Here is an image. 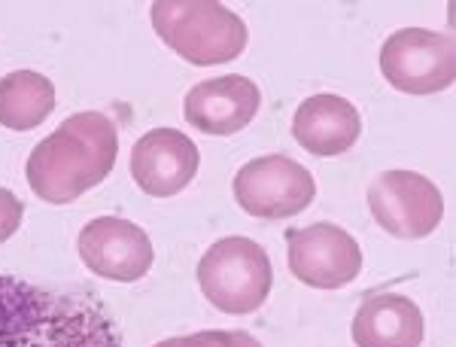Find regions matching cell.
Returning <instances> with one entry per match:
<instances>
[{"label":"cell","mask_w":456,"mask_h":347,"mask_svg":"<svg viewBox=\"0 0 456 347\" xmlns=\"http://www.w3.org/2000/svg\"><path fill=\"white\" fill-rule=\"evenodd\" d=\"M0 347H122V335L88 290L0 275Z\"/></svg>","instance_id":"obj_1"},{"label":"cell","mask_w":456,"mask_h":347,"mask_svg":"<svg viewBox=\"0 0 456 347\" xmlns=\"http://www.w3.org/2000/svg\"><path fill=\"white\" fill-rule=\"evenodd\" d=\"M119 156V131L110 116L88 110L68 116L28 156V186L49 204H70L101 186Z\"/></svg>","instance_id":"obj_2"},{"label":"cell","mask_w":456,"mask_h":347,"mask_svg":"<svg viewBox=\"0 0 456 347\" xmlns=\"http://www.w3.org/2000/svg\"><path fill=\"white\" fill-rule=\"evenodd\" d=\"M150 16L159 40L198 68L234 62L249 43L244 19L216 0H159Z\"/></svg>","instance_id":"obj_3"},{"label":"cell","mask_w":456,"mask_h":347,"mask_svg":"<svg viewBox=\"0 0 456 347\" xmlns=\"http://www.w3.org/2000/svg\"><path fill=\"white\" fill-rule=\"evenodd\" d=\"M198 286L225 314H253L268 302L274 269L268 253L249 238L216 241L198 262Z\"/></svg>","instance_id":"obj_4"},{"label":"cell","mask_w":456,"mask_h":347,"mask_svg":"<svg viewBox=\"0 0 456 347\" xmlns=\"http://www.w3.org/2000/svg\"><path fill=\"white\" fill-rule=\"evenodd\" d=\"M380 73L404 95H436L456 79V46L451 34L402 28L380 46Z\"/></svg>","instance_id":"obj_5"},{"label":"cell","mask_w":456,"mask_h":347,"mask_svg":"<svg viewBox=\"0 0 456 347\" xmlns=\"http://www.w3.org/2000/svg\"><path fill=\"white\" fill-rule=\"evenodd\" d=\"M369 208L378 226L402 241L429 238L444 219V198L438 186L417 171H384L374 177Z\"/></svg>","instance_id":"obj_6"},{"label":"cell","mask_w":456,"mask_h":347,"mask_svg":"<svg viewBox=\"0 0 456 347\" xmlns=\"http://www.w3.org/2000/svg\"><path fill=\"white\" fill-rule=\"evenodd\" d=\"M234 198L249 217L289 219L314 204L316 180L296 159L262 156L234 174Z\"/></svg>","instance_id":"obj_7"},{"label":"cell","mask_w":456,"mask_h":347,"mask_svg":"<svg viewBox=\"0 0 456 347\" xmlns=\"http://www.w3.org/2000/svg\"><path fill=\"white\" fill-rule=\"evenodd\" d=\"M289 271L314 290H341L362 271V250L347 228L335 223H314L286 228Z\"/></svg>","instance_id":"obj_8"},{"label":"cell","mask_w":456,"mask_h":347,"mask_svg":"<svg viewBox=\"0 0 456 347\" xmlns=\"http://www.w3.org/2000/svg\"><path fill=\"white\" fill-rule=\"evenodd\" d=\"M79 260L88 271L116 284H134L156 262L150 235L122 217H98L79 232Z\"/></svg>","instance_id":"obj_9"},{"label":"cell","mask_w":456,"mask_h":347,"mask_svg":"<svg viewBox=\"0 0 456 347\" xmlns=\"http://www.w3.org/2000/svg\"><path fill=\"white\" fill-rule=\"evenodd\" d=\"M262 107V92L249 77L225 73L192 86L183 101V116L195 131L228 137L244 131Z\"/></svg>","instance_id":"obj_10"},{"label":"cell","mask_w":456,"mask_h":347,"mask_svg":"<svg viewBox=\"0 0 456 347\" xmlns=\"http://www.w3.org/2000/svg\"><path fill=\"white\" fill-rule=\"evenodd\" d=\"M201 153L183 131L152 128L131 150V177L152 198H171L195 180Z\"/></svg>","instance_id":"obj_11"},{"label":"cell","mask_w":456,"mask_h":347,"mask_svg":"<svg viewBox=\"0 0 456 347\" xmlns=\"http://www.w3.org/2000/svg\"><path fill=\"white\" fill-rule=\"evenodd\" d=\"M362 135V116L341 95H311L292 120V137L311 156L332 159L347 153Z\"/></svg>","instance_id":"obj_12"},{"label":"cell","mask_w":456,"mask_h":347,"mask_svg":"<svg viewBox=\"0 0 456 347\" xmlns=\"http://www.w3.org/2000/svg\"><path fill=\"white\" fill-rule=\"evenodd\" d=\"M423 332V311L417 308V302L399 293L371 295L353 317L356 347H420Z\"/></svg>","instance_id":"obj_13"},{"label":"cell","mask_w":456,"mask_h":347,"mask_svg":"<svg viewBox=\"0 0 456 347\" xmlns=\"http://www.w3.org/2000/svg\"><path fill=\"white\" fill-rule=\"evenodd\" d=\"M55 110V86L43 73L12 70L0 79V125L10 131H31Z\"/></svg>","instance_id":"obj_14"},{"label":"cell","mask_w":456,"mask_h":347,"mask_svg":"<svg viewBox=\"0 0 456 347\" xmlns=\"http://www.w3.org/2000/svg\"><path fill=\"white\" fill-rule=\"evenodd\" d=\"M180 347H262L244 329H204L180 338Z\"/></svg>","instance_id":"obj_15"},{"label":"cell","mask_w":456,"mask_h":347,"mask_svg":"<svg viewBox=\"0 0 456 347\" xmlns=\"http://www.w3.org/2000/svg\"><path fill=\"white\" fill-rule=\"evenodd\" d=\"M21 219H25V204L10 189L0 186V244L10 241L19 232Z\"/></svg>","instance_id":"obj_16"},{"label":"cell","mask_w":456,"mask_h":347,"mask_svg":"<svg viewBox=\"0 0 456 347\" xmlns=\"http://www.w3.org/2000/svg\"><path fill=\"white\" fill-rule=\"evenodd\" d=\"M156 347H180V338H165V342H159Z\"/></svg>","instance_id":"obj_17"}]
</instances>
